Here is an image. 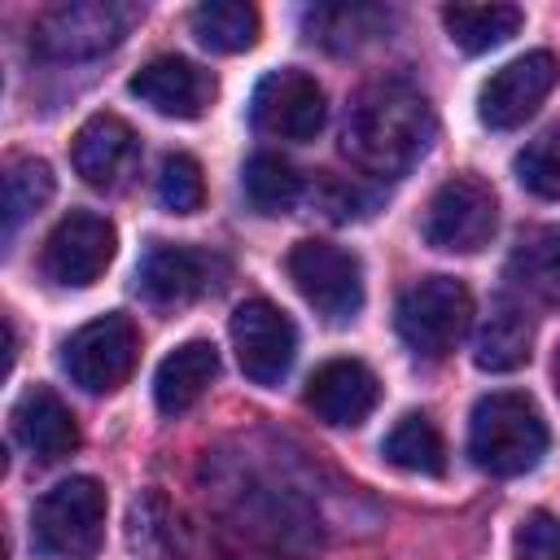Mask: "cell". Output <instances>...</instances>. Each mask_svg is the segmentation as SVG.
Listing matches in <instances>:
<instances>
[{"label":"cell","mask_w":560,"mask_h":560,"mask_svg":"<svg viewBox=\"0 0 560 560\" xmlns=\"http://www.w3.org/2000/svg\"><path fill=\"white\" fill-rule=\"evenodd\" d=\"M136 153H140V140L131 122H122L118 114H92L70 144L74 171L83 175L88 188H101V192L122 184V175L136 166Z\"/></svg>","instance_id":"cell-16"},{"label":"cell","mask_w":560,"mask_h":560,"mask_svg":"<svg viewBox=\"0 0 560 560\" xmlns=\"http://www.w3.org/2000/svg\"><path fill=\"white\" fill-rule=\"evenodd\" d=\"M389 26V13L376 4H328V9H311L306 13V31L311 39H319L332 52L359 48L368 39H376Z\"/></svg>","instance_id":"cell-24"},{"label":"cell","mask_w":560,"mask_h":560,"mask_svg":"<svg viewBox=\"0 0 560 560\" xmlns=\"http://www.w3.org/2000/svg\"><path fill=\"white\" fill-rule=\"evenodd\" d=\"M105 486L96 477L57 481L31 512V542L48 560H92L105 542Z\"/></svg>","instance_id":"cell-3"},{"label":"cell","mask_w":560,"mask_h":560,"mask_svg":"<svg viewBox=\"0 0 560 560\" xmlns=\"http://www.w3.org/2000/svg\"><path fill=\"white\" fill-rule=\"evenodd\" d=\"M516 179L542 201H560V122L538 131L521 153H516Z\"/></svg>","instance_id":"cell-27"},{"label":"cell","mask_w":560,"mask_h":560,"mask_svg":"<svg viewBox=\"0 0 560 560\" xmlns=\"http://www.w3.org/2000/svg\"><path fill=\"white\" fill-rule=\"evenodd\" d=\"M472 324V293L455 276H424L402 289L394 306V328L402 346L420 359H446Z\"/></svg>","instance_id":"cell-5"},{"label":"cell","mask_w":560,"mask_h":560,"mask_svg":"<svg viewBox=\"0 0 560 560\" xmlns=\"http://www.w3.org/2000/svg\"><path fill=\"white\" fill-rule=\"evenodd\" d=\"M158 197L171 214H197L206 206V179L201 162L192 153H166L158 171Z\"/></svg>","instance_id":"cell-28"},{"label":"cell","mask_w":560,"mask_h":560,"mask_svg":"<svg viewBox=\"0 0 560 560\" xmlns=\"http://www.w3.org/2000/svg\"><path fill=\"white\" fill-rule=\"evenodd\" d=\"M127 88H131V96H140L162 118H201L206 105L219 92L210 70H201L197 61L175 57V52L153 57L149 66H140Z\"/></svg>","instance_id":"cell-15"},{"label":"cell","mask_w":560,"mask_h":560,"mask_svg":"<svg viewBox=\"0 0 560 560\" xmlns=\"http://www.w3.org/2000/svg\"><path fill=\"white\" fill-rule=\"evenodd\" d=\"M289 280L298 284V293L328 319V324H346L359 315L363 306V262L332 241H298L284 258Z\"/></svg>","instance_id":"cell-7"},{"label":"cell","mask_w":560,"mask_h":560,"mask_svg":"<svg viewBox=\"0 0 560 560\" xmlns=\"http://www.w3.org/2000/svg\"><path fill=\"white\" fill-rule=\"evenodd\" d=\"M433 131L438 122H433L429 101L411 83L385 79V83H368L350 101L346 122H341V153L363 175L398 179L424 158Z\"/></svg>","instance_id":"cell-1"},{"label":"cell","mask_w":560,"mask_h":560,"mask_svg":"<svg viewBox=\"0 0 560 560\" xmlns=\"http://www.w3.org/2000/svg\"><path fill=\"white\" fill-rule=\"evenodd\" d=\"M13 433H18V442L39 464H57V459L79 451L74 411L48 385H31V389L18 394V402H13Z\"/></svg>","instance_id":"cell-17"},{"label":"cell","mask_w":560,"mask_h":560,"mask_svg":"<svg viewBox=\"0 0 560 560\" xmlns=\"http://www.w3.org/2000/svg\"><path fill=\"white\" fill-rule=\"evenodd\" d=\"M140 354V332L127 315L109 311L92 324H83L79 332H70V341L61 346V363L70 372V381L88 394H114Z\"/></svg>","instance_id":"cell-8"},{"label":"cell","mask_w":560,"mask_h":560,"mask_svg":"<svg viewBox=\"0 0 560 560\" xmlns=\"http://www.w3.org/2000/svg\"><path fill=\"white\" fill-rule=\"evenodd\" d=\"M210 289V258L192 245L149 241L136 262V293L158 311H179Z\"/></svg>","instance_id":"cell-14"},{"label":"cell","mask_w":560,"mask_h":560,"mask_svg":"<svg viewBox=\"0 0 560 560\" xmlns=\"http://www.w3.org/2000/svg\"><path fill=\"white\" fill-rule=\"evenodd\" d=\"M324 88L306 74V70H271L258 79L254 101H249V118L262 136L271 140H311L324 127Z\"/></svg>","instance_id":"cell-11"},{"label":"cell","mask_w":560,"mask_h":560,"mask_svg":"<svg viewBox=\"0 0 560 560\" xmlns=\"http://www.w3.org/2000/svg\"><path fill=\"white\" fill-rule=\"evenodd\" d=\"M302 402H306V411H315V420H324L332 429H354L381 402V381L359 359H328L311 372Z\"/></svg>","instance_id":"cell-13"},{"label":"cell","mask_w":560,"mask_h":560,"mask_svg":"<svg viewBox=\"0 0 560 560\" xmlns=\"http://www.w3.org/2000/svg\"><path fill=\"white\" fill-rule=\"evenodd\" d=\"M52 166L39 158H13L4 171V236H13L35 210L52 201Z\"/></svg>","instance_id":"cell-26"},{"label":"cell","mask_w":560,"mask_h":560,"mask_svg":"<svg viewBox=\"0 0 560 560\" xmlns=\"http://www.w3.org/2000/svg\"><path fill=\"white\" fill-rule=\"evenodd\" d=\"M499 228V197L494 188L472 175V171H459L451 179H442L424 206V219H420V232L433 249H446V254H477L490 245Z\"/></svg>","instance_id":"cell-6"},{"label":"cell","mask_w":560,"mask_h":560,"mask_svg":"<svg viewBox=\"0 0 560 560\" xmlns=\"http://www.w3.org/2000/svg\"><path fill=\"white\" fill-rule=\"evenodd\" d=\"M188 22L197 44L210 52H245L258 44V9L245 0H206Z\"/></svg>","instance_id":"cell-23"},{"label":"cell","mask_w":560,"mask_h":560,"mask_svg":"<svg viewBox=\"0 0 560 560\" xmlns=\"http://www.w3.org/2000/svg\"><path fill=\"white\" fill-rule=\"evenodd\" d=\"M241 188L258 214H289L302 197V175L280 153H254L241 171Z\"/></svg>","instance_id":"cell-25"},{"label":"cell","mask_w":560,"mask_h":560,"mask_svg":"<svg viewBox=\"0 0 560 560\" xmlns=\"http://www.w3.org/2000/svg\"><path fill=\"white\" fill-rule=\"evenodd\" d=\"M508 280L529 298L560 306V228H529L508 254Z\"/></svg>","instance_id":"cell-20"},{"label":"cell","mask_w":560,"mask_h":560,"mask_svg":"<svg viewBox=\"0 0 560 560\" xmlns=\"http://www.w3.org/2000/svg\"><path fill=\"white\" fill-rule=\"evenodd\" d=\"M551 381H556V394H560V346H556V359H551Z\"/></svg>","instance_id":"cell-30"},{"label":"cell","mask_w":560,"mask_h":560,"mask_svg":"<svg viewBox=\"0 0 560 560\" xmlns=\"http://www.w3.org/2000/svg\"><path fill=\"white\" fill-rule=\"evenodd\" d=\"M114 245H118V232H114V223L105 214L70 210L44 236L39 271H44V280H52L61 289H88L114 262Z\"/></svg>","instance_id":"cell-9"},{"label":"cell","mask_w":560,"mask_h":560,"mask_svg":"<svg viewBox=\"0 0 560 560\" xmlns=\"http://www.w3.org/2000/svg\"><path fill=\"white\" fill-rule=\"evenodd\" d=\"M560 79V61L547 52V48H534L516 61H508L503 70H494L486 83H481V96H477V114L490 131H512L521 127L525 118H534V109L547 101V92L556 88Z\"/></svg>","instance_id":"cell-12"},{"label":"cell","mask_w":560,"mask_h":560,"mask_svg":"<svg viewBox=\"0 0 560 560\" xmlns=\"http://www.w3.org/2000/svg\"><path fill=\"white\" fill-rule=\"evenodd\" d=\"M442 26L464 52H490L525 26V13L516 4H446Z\"/></svg>","instance_id":"cell-21"},{"label":"cell","mask_w":560,"mask_h":560,"mask_svg":"<svg viewBox=\"0 0 560 560\" xmlns=\"http://www.w3.org/2000/svg\"><path fill=\"white\" fill-rule=\"evenodd\" d=\"M381 455H385L394 468L416 472V477H442V472H446V442H442L438 424H433L429 416H420V411L402 416V420L385 433Z\"/></svg>","instance_id":"cell-22"},{"label":"cell","mask_w":560,"mask_h":560,"mask_svg":"<svg viewBox=\"0 0 560 560\" xmlns=\"http://www.w3.org/2000/svg\"><path fill=\"white\" fill-rule=\"evenodd\" d=\"M516 560H560V521L551 512H529L512 534Z\"/></svg>","instance_id":"cell-29"},{"label":"cell","mask_w":560,"mask_h":560,"mask_svg":"<svg viewBox=\"0 0 560 560\" xmlns=\"http://www.w3.org/2000/svg\"><path fill=\"white\" fill-rule=\"evenodd\" d=\"M228 332H232L236 363L254 385H280L284 381V372L293 368V354H298V328L276 302L245 298L232 311Z\"/></svg>","instance_id":"cell-10"},{"label":"cell","mask_w":560,"mask_h":560,"mask_svg":"<svg viewBox=\"0 0 560 560\" xmlns=\"http://www.w3.org/2000/svg\"><path fill=\"white\" fill-rule=\"evenodd\" d=\"M534 324L516 298H494L477 337H472V363L481 372H516L529 363Z\"/></svg>","instance_id":"cell-18"},{"label":"cell","mask_w":560,"mask_h":560,"mask_svg":"<svg viewBox=\"0 0 560 560\" xmlns=\"http://www.w3.org/2000/svg\"><path fill=\"white\" fill-rule=\"evenodd\" d=\"M468 455L490 477H521L547 455V420L529 394L499 389L468 416Z\"/></svg>","instance_id":"cell-2"},{"label":"cell","mask_w":560,"mask_h":560,"mask_svg":"<svg viewBox=\"0 0 560 560\" xmlns=\"http://www.w3.org/2000/svg\"><path fill=\"white\" fill-rule=\"evenodd\" d=\"M140 9L118 0H66L31 22V52L44 61H83L118 48Z\"/></svg>","instance_id":"cell-4"},{"label":"cell","mask_w":560,"mask_h":560,"mask_svg":"<svg viewBox=\"0 0 560 560\" xmlns=\"http://www.w3.org/2000/svg\"><path fill=\"white\" fill-rule=\"evenodd\" d=\"M219 376V350L210 341L175 346L153 372V402L162 416H184Z\"/></svg>","instance_id":"cell-19"}]
</instances>
